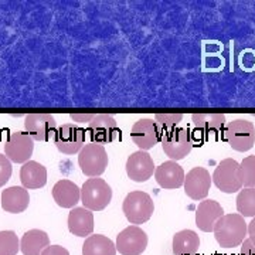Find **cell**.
Wrapping results in <instances>:
<instances>
[{"instance_id":"8992f818","label":"cell","mask_w":255,"mask_h":255,"mask_svg":"<svg viewBox=\"0 0 255 255\" xmlns=\"http://www.w3.org/2000/svg\"><path fill=\"white\" fill-rule=\"evenodd\" d=\"M108 153L105 147L98 143H90L81 149L78 155V164L81 172L88 177H98L108 167Z\"/></svg>"},{"instance_id":"8fae6325","label":"cell","mask_w":255,"mask_h":255,"mask_svg":"<svg viewBox=\"0 0 255 255\" xmlns=\"http://www.w3.org/2000/svg\"><path fill=\"white\" fill-rule=\"evenodd\" d=\"M34 139L27 132H13L4 143V155L10 162L27 163L33 155Z\"/></svg>"},{"instance_id":"2e32d148","label":"cell","mask_w":255,"mask_h":255,"mask_svg":"<svg viewBox=\"0 0 255 255\" xmlns=\"http://www.w3.org/2000/svg\"><path fill=\"white\" fill-rule=\"evenodd\" d=\"M155 179L162 189L173 190V189L182 187L184 184L186 174H184L182 166L177 162L167 160L156 167Z\"/></svg>"},{"instance_id":"cb8c5ba5","label":"cell","mask_w":255,"mask_h":255,"mask_svg":"<svg viewBox=\"0 0 255 255\" xmlns=\"http://www.w3.org/2000/svg\"><path fill=\"white\" fill-rule=\"evenodd\" d=\"M117 246L107 236H90L82 244V255H115Z\"/></svg>"},{"instance_id":"f546056e","label":"cell","mask_w":255,"mask_h":255,"mask_svg":"<svg viewBox=\"0 0 255 255\" xmlns=\"http://www.w3.org/2000/svg\"><path fill=\"white\" fill-rule=\"evenodd\" d=\"M11 162L7 159V156L0 153V187H3L10 180L11 176Z\"/></svg>"},{"instance_id":"e0dca14e","label":"cell","mask_w":255,"mask_h":255,"mask_svg":"<svg viewBox=\"0 0 255 255\" xmlns=\"http://www.w3.org/2000/svg\"><path fill=\"white\" fill-rule=\"evenodd\" d=\"M223 216L224 210L219 201L203 200L196 210V226L204 233H213L217 221Z\"/></svg>"},{"instance_id":"ba28073f","label":"cell","mask_w":255,"mask_h":255,"mask_svg":"<svg viewBox=\"0 0 255 255\" xmlns=\"http://www.w3.org/2000/svg\"><path fill=\"white\" fill-rule=\"evenodd\" d=\"M54 143L64 155L80 153L85 143V129L75 127L73 124H65L57 129Z\"/></svg>"},{"instance_id":"7402d4cb","label":"cell","mask_w":255,"mask_h":255,"mask_svg":"<svg viewBox=\"0 0 255 255\" xmlns=\"http://www.w3.org/2000/svg\"><path fill=\"white\" fill-rule=\"evenodd\" d=\"M50 247V238L43 230H28L20 240V250L23 255H41Z\"/></svg>"},{"instance_id":"f1b7e54d","label":"cell","mask_w":255,"mask_h":255,"mask_svg":"<svg viewBox=\"0 0 255 255\" xmlns=\"http://www.w3.org/2000/svg\"><path fill=\"white\" fill-rule=\"evenodd\" d=\"M182 114H156L155 115L156 125L162 132V135L176 129V127L182 122Z\"/></svg>"},{"instance_id":"e575fe53","label":"cell","mask_w":255,"mask_h":255,"mask_svg":"<svg viewBox=\"0 0 255 255\" xmlns=\"http://www.w3.org/2000/svg\"><path fill=\"white\" fill-rule=\"evenodd\" d=\"M248 236H250V240L255 244V217L248 224Z\"/></svg>"},{"instance_id":"277c9868","label":"cell","mask_w":255,"mask_h":255,"mask_svg":"<svg viewBox=\"0 0 255 255\" xmlns=\"http://www.w3.org/2000/svg\"><path fill=\"white\" fill-rule=\"evenodd\" d=\"M160 143L163 147L166 156L170 157V160H182L189 155L194 146V140L191 136L190 130L186 128H176L173 130L163 133Z\"/></svg>"},{"instance_id":"836d02e7","label":"cell","mask_w":255,"mask_h":255,"mask_svg":"<svg viewBox=\"0 0 255 255\" xmlns=\"http://www.w3.org/2000/svg\"><path fill=\"white\" fill-rule=\"evenodd\" d=\"M95 114H71L70 118L75 121V122H80V124H90V121L94 118Z\"/></svg>"},{"instance_id":"ac0fdd59","label":"cell","mask_w":255,"mask_h":255,"mask_svg":"<svg viewBox=\"0 0 255 255\" xmlns=\"http://www.w3.org/2000/svg\"><path fill=\"white\" fill-rule=\"evenodd\" d=\"M53 199L63 209H74L81 201V189L71 180L63 179L54 184Z\"/></svg>"},{"instance_id":"4dcf8cb0","label":"cell","mask_w":255,"mask_h":255,"mask_svg":"<svg viewBox=\"0 0 255 255\" xmlns=\"http://www.w3.org/2000/svg\"><path fill=\"white\" fill-rule=\"evenodd\" d=\"M240 65L243 70L246 71H253L255 70V53L251 50L244 51L241 57H240Z\"/></svg>"},{"instance_id":"3957f363","label":"cell","mask_w":255,"mask_h":255,"mask_svg":"<svg viewBox=\"0 0 255 255\" xmlns=\"http://www.w3.org/2000/svg\"><path fill=\"white\" fill-rule=\"evenodd\" d=\"M112 200V189L100 177H91L82 184L81 203L90 211H102Z\"/></svg>"},{"instance_id":"7c38bea8","label":"cell","mask_w":255,"mask_h":255,"mask_svg":"<svg viewBox=\"0 0 255 255\" xmlns=\"http://www.w3.org/2000/svg\"><path fill=\"white\" fill-rule=\"evenodd\" d=\"M24 128L30 136L40 142L54 140L57 133V122L50 114H30L24 118Z\"/></svg>"},{"instance_id":"30bf717a","label":"cell","mask_w":255,"mask_h":255,"mask_svg":"<svg viewBox=\"0 0 255 255\" xmlns=\"http://www.w3.org/2000/svg\"><path fill=\"white\" fill-rule=\"evenodd\" d=\"M87 132L90 133L92 143H110L115 140L119 133V128L117 121L112 118L111 115L107 114H95L94 118L90 121Z\"/></svg>"},{"instance_id":"44dd1931","label":"cell","mask_w":255,"mask_h":255,"mask_svg":"<svg viewBox=\"0 0 255 255\" xmlns=\"http://www.w3.org/2000/svg\"><path fill=\"white\" fill-rule=\"evenodd\" d=\"M20 182L24 189H41L47 183V169L36 160H28L20 169Z\"/></svg>"},{"instance_id":"9c48e42d","label":"cell","mask_w":255,"mask_h":255,"mask_svg":"<svg viewBox=\"0 0 255 255\" xmlns=\"http://www.w3.org/2000/svg\"><path fill=\"white\" fill-rule=\"evenodd\" d=\"M117 251L122 255H140L147 247V236L139 226H129L117 237Z\"/></svg>"},{"instance_id":"6da1fadb","label":"cell","mask_w":255,"mask_h":255,"mask_svg":"<svg viewBox=\"0 0 255 255\" xmlns=\"http://www.w3.org/2000/svg\"><path fill=\"white\" fill-rule=\"evenodd\" d=\"M214 237L223 248L241 246L248 234V224L241 214H224L214 227Z\"/></svg>"},{"instance_id":"5b68a950","label":"cell","mask_w":255,"mask_h":255,"mask_svg":"<svg viewBox=\"0 0 255 255\" xmlns=\"http://www.w3.org/2000/svg\"><path fill=\"white\" fill-rule=\"evenodd\" d=\"M224 132V139L234 150L247 152L255 143V127L247 119H236L230 122Z\"/></svg>"},{"instance_id":"ffe728a7","label":"cell","mask_w":255,"mask_h":255,"mask_svg":"<svg viewBox=\"0 0 255 255\" xmlns=\"http://www.w3.org/2000/svg\"><path fill=\"white\" fill-rule=\"evenodd\" d=\"M30 203L27 189L20 186H11L1 191V209L6 213L18 214L26 211Z\"/></svg>"},{"instance_id":"603a6c76","label":"cell","mask_w":255,"mask_h":255,"mask_svg":"<svg viewBox=\"0 0 255 255\" xmlns=\"http://www.w3.org/2000/svg\"><path fill=\"white\" fill-rule=\"evenodd\" d=\"M174 255H196L200 248V237L193 230H182L173 236Z\"/></svg>"},{"instance_id":"9a60e30c","label":"cell","mask_w":255,"mask_h":255,"mask_svg":"<svg viewBox=\"0 0 255 255\" xmlns=\"http://www.w3.org/2000/svg\"><path fill=\"white\" fill-rule=\"evenodd\" d=\"M213 177L210 176L209 170L204 167H193L184 179V193L191 200H203L207 197L210 187H211Z\"/></svg>"},{"instance_id":"d4e9b609","label":"cell","mask_w":255,"mask_h":255,"mask_svg":"<svg viewBox=\"0 0 255 255\" xmlns=\"http://www.w3.org/2000/svg\"><path fill=\"white\" fill-rule=\"evenodd\" d=\"M191 122L199 130L204 133H219L224 130L226 115L223 114H194Z\"/></svg>"},{"instance_id":"484cf974","label":"cell","mask_w":255,"mask_h":255,"mask_svg":"<svg viewBox=\"0 0 255 255\" xmlns=\"http://www.w3.org/2000/svg\"><path fill=\"white\" fill-rule=\"evenodd\" d=\"M238 214L246 217H255V187L244 189L237 196Z\"/></svg>"},{"instance_id":"5bb4252c","label":"cell","mask_w":255,"mask_h":255,"mask_svg":"<svg viewBox=\"0 0 255 255\" xmlns=\"http://www.w3.org/2000/svg\"><path fill=\"white\" fill-rule=\"evenodd\" d=\"M125 167L128 177L136 183L147 182L156 170L152 156L145 150H137L129 156Z\"/></svg>"},{"instance_id":"d6a6232c","label":"cell","mask_w":255,"mask_h":255,"mask_svg":"<svg viewBox=\"0 0 255 255\" xmlns=\"http://www.w3.org/2000/svg\"><path fill=\"white\" fill-rule=\"evenodd\" d=\"M240 255H255V244L250 238L244 240V243L241 244Z\"/></svg>"},{"instance_id":"4fadbf2b","label":"cell","mask_w":255,"mask_h":255,"mask_svg":"<svg viewBox=\"0 0 255 255\" xmlns=\"http://www.w3.org/2000/svg\"><path fill=\"white\" fill-rule=\"evenodd\" d=\"M130 137L133 140V143L139 147V150H149L152 147H155L160 139H162V132L159 130V128L156 125L153 119L142 118L132 128Z\"/></svg>"},{"instance_id":"83f0119b","label":"cell","mask_w":255,"mask_h":255,"mask_svg":"<svg viewBox=\"0 0 255 255\" xmlns=\"http://www.w3.org/2000/svg\"><path fill=\"white\" fill-rule=\"evenodd\" d=\"M20 250V241L14 231H0V255H16Z\"/></svg>"},{"instance_id":"52a82bcc","label":"cell","mask_w":255,"mask_h":255,"mask_svg":"<svg viewBox=\"0 0 255 255\" xmlns=\"http://www.w3.org/2000/svg\"><path fill=\"white\" fill-rule=\"evenodd\" d=\"M238 167L240 163L234 159H224L220 162L213 173V182L219 190L227 194L241 191L243 183L238 177Z\"/></svg>"},{"instance_id":"4316f807","label":"cell","mask_w":255,"mask_h":255,"mask_svg":"<svg viewBox=\"0 0 255 255\" xmlns=\"http://www.w3.org/2000/svg\"><path fill=\"white\" fill-rule=\"evenodd\" d=\"M238 177L243 183V187H255V155L244 157L238 167Z\"/></svg>"},{"instance_id":"1f68e13d","label":"cell","mask_w":255,"mask_h":255,"mask_svg":"<svg viewBox=\"0 0 255 255\" xmlns=\"http://www.w3.org/2000/svg\"><path fill=\"white\" fill-rule=\"evenodd\" d=\"M41 255H70L68 250L61 246H50L47 247Z\"/></svg>"},{"instance_id":"7a4b0ae2","label":"cell","mask_w":255,"mask_h":255,"mask_svg":"<svg viewBox=\"0 0 255 255\" xmlns=\"http://www.w3.org/2000/svg\"><path fill=\"white\" fill-rule=\"evenodd\" d=\"M122 211L130 224L139 226L150 220L155 211V203L145 191H130L124 200Z\"/></svg>"},{"instance_id":"d6986e66","label":"cell","mask_w":255,"mask_h":255,"mask_svg":"<svg viewBox=\"0 0 255 255\" xmlns=\"http://www.w3.org/2000/svg\"><path fill=\"white\" fill-rule=\"evenodd\" d=\"M68 230L77 237H90L94 231V214L85 207H74L68 214Z\"/></svg>"}]
</instances>
